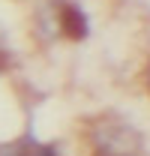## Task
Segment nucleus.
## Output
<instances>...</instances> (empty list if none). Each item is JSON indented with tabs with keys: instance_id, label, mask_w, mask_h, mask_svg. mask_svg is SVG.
<instances>
[{
	"instance_id": "nucleus-1",
	"label": "nucleus",
	"mask_w": 150,
	"mask_h": 156,
	"mask_svg": "<svg viewBox=\"0 0 150 156\" xmlns=\"http://www.w3.org/2000/svg\"><path fill=\"white\" fill-rule=\"evenodd\" d=\"M96 156H138L141 153V138L129 123L120 120H99L93 132Z\"/></svg>"
},
{
	"instance_id": "nucleus-2",
	"label": "nucleus",
	"mask_w": 150,
	"mask_h": 156,
	"mask_svg": "<svg viewBox=\"0 0 150 156\" xmlns=\"http://www.w3.org/2000/svg\"><path fill=\"white\" fill-rule=\"evenodd\" d=\"M27 156H57V150H54V147H48V144H33Z\"/></svg>"
}]
</instances>
